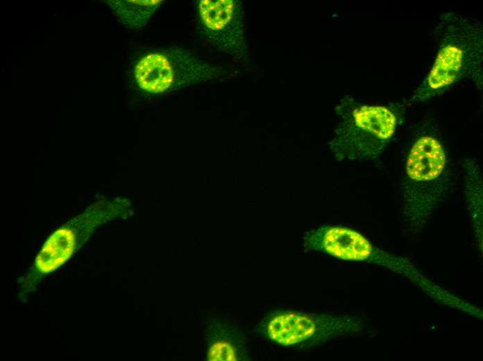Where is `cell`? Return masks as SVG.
I'll return each mask as SVG.
<instances>
[{"label":"cell","instance_id":"6da1fadb","mask_svg":"<svg viewBox=\"0 0 483 361\" xmlns=\"http://www.w3.org/2000/svg\"><path fill=\"white\" fill-rule=\"evenodd\" d=\"M436 34L435 56L425 77L413 92L409 100L412 103L438 96L464 79L482 87L481 22L448 12L441 15Z\"/></svg>","mask_w":483,"mask_h":361},{"label":"cell","instance_id":"7a4b0ae2","mask_svg":"<svg viewBox=\"0 0 483 361\" xmlns=\"http://www.w3.org/2000/svg\"><path fill=\"white\" fill-rule=\"evenodd\" d=\"M451 170L447 150L438 133L421 129L407 149L401 170L405 215L418 223L442 201L450 185Z\"/></svg>","mask_w":483,"mask_h":361},{"label":"cell","instance_id":"3957f363","mask_svg":"<svg viewBox=\"0 0 483 361\" xmlns=\"http://www.w3.org/2000/svg\"><path fill=\"white\" fill-rule=\"evenodd\" d=\"M134 214L131 201L124 197L99 200L58 228L42 246L18 281V297L26 301L47 276L65 264L104 224L126 219Z\"/></svg>","mask_w":483,"mask_h":361},{"label":"cell","instance_id":"277c9868","mask_svg":"<svg viewBox=\"0 0 483 361\" xmlns=\"http://www.w3.org/2000/svg\"><path fill=\"white\" fill-rule=\"evenodd\" d=\"M333 149L337 157L358 161L378 158L389 145L405 119L399 102L357 104L342 111Z\"/></svg>","mask_w":483,"mask_h":361},{"label":"cell","instance_id":"5b68a950","mask_svg":"<svg viewBox=\"0 0 483 361\" xmlns=\"http://www.w3.org/2000/svg\"><path fill=\"white\" fill-rule=\"evenodd\" d=\"M137 86L162 94L213 79L216 69L188 49L170 47L143 56L134 67Z\"/></svg>","mask_w":483,"mask_h":361},{"label":"cell","instance_id":"8992f818","mask_svg":"<svg viewBox=\"0 0 483 361\" xmlns=\"http://www.w3.org/2000/svg\"><path fill=\"white\" fill-rule=\"evenodd\" d=\"M259 326L269 339L280 346H304L355 330L357 324L346 316L278 310Z\"/></svg>","mask_w":483,"mask_h":361},{"label":"cell","instance_id":"52a82bcc","mask_svg":"<svg viewBox=\"0 0 483 361\" xmlns=\"http://www.w3.org/2000/svg\"><path fill=\"white\" fill-rule=\"evenodd\" d=\"M308 249L345 260L369 261L391 267L404 266V260L375 247L357 231L341 226H323L305 238Z\"/></svg>","mask_w":483,"mask_h":361},{"label":"cell","instance_id":"ba28073f","mask_svg":"<svg viewBox=\"0 0 483 361\" xmlns=\"http://www.w3.org/2000/svg\"><path fill=\"white\" fill-rule=\"evenodd\" d=\"M196 31L199 37L213 47L235 44L239 35V9L232 0H201L196 3Z\"/></svg>","mask_w":483,"mask_h":361},{"label":"cell","instance_id":"9c48e42d","mask_svg":"<svg viewBox=\"0 0 483 361\" xmlns=\"http://www.w3.org/2000/svg\"><path fill=\"white\" fill-rule=\"evenodd\" d=\"M205 341L207 360H250L244 335L236 325L230 322L212 320L206 329Z\"/></svg>","mask_w":483,"mask_h":361},{"label":"cell","instance_id":"30bf717a","mask_svg":"<svg viewBox=\"0 0 483 361\" xmlns=\"http://www.w3.org/2000/svg\"><path fill=\"white\" fill-rule=\"evenodd\" d=\"M160 0L108 1V4L119 21L130 29L144 26L162 4Z\"/></svg>","mask_w":483,"mask_h":361}]
</instances>
